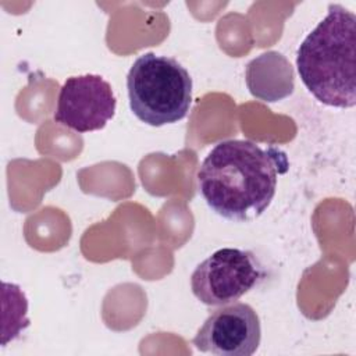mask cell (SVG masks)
<instances>
[{"instance_id":"6da1fadb","label":"cell","mask_w":356,"mask_h":356,"mask_svg":"<svg viewBox=\"0 0 356 356\" xmlns=\"http://www.w3.org/2000/svg\"><path fill=\"white\" fill-rule=\"evenodd\" d=\"M285 152L260 147L248 139L218 142L197 171L199 193L222 218L236 222L256 220L270 206L278 174L288 170Z\"/></svg>"},{"instance_id":"7a4b0ae2","label":"cell","mask_w":356,"mask_h":356,"mask_svg":"<svg viewBox=\"0 0 356 356\" xmlns=\"http://www.w3.org/2000/svg\"><path fill=\"white\" fill-rule=\"evenodd\" d=\"M303 85L323 104H356V15L330 4L324 19L303 39L296 53Z\"/></svg>"},{"instance_id":"3957f363","label":"cell","mask_w":356,"mask_h":356,"mask_svg":"<svg viewBox=\"0 0 356 356\" xmlns=\"http://www.w3.org/2000/svg\"><path fill=\"white\" fill-rule=\"evenodd\" d=\"M192 78L175 58L145 53L127 75L129 107L135 117L152 127L185 118L192 103Z\"/></svg>"},{"instance_id":"277c9868","label":"cell","mask_w":356,"mask_h":356,"mask_svg":"<svg viewBox=\"0 0 356 356\" xmlns=\"http://www.w3.org/2000/svg\"><path fill=\"white\" fill-rule=\"evenodd\" d=\"M266 277L259 259L238 248H222L196 266L191 275V289L207 306L234 303Z\"/></svg>"},{"instance_id":"5b68a950","label":"cell","mask_w":356,"mask_h":356,"mask_svg":"<svg viewBox=\"0 0 356 356\" xmlns=\"http://www.w3.org/2000/svg\"><path fill=\"white\" fill-rule=\"evenodd\" d=\"M261 339V325L254 309L234 302L214 310L197 330L192 343L203 353L252 356Z\"/></svg>"},{"instance_id":"8992f818","label":"cell","mask_w":356,"mask_h":356,"mask_svg":"<svg viewBox=\"0 0 356 356\" xmlns=\"http://www.w3.org/2000/svg\"><path fill=\"white\" fill-rule=\"evenodd\" d=\"M117 100L111 85L100 75L70 76L60 88L54 121L76 132L106 127L114 117Z\"/></svg>"},{"instance_id":"52a82bcc","label":"cell","mask_w":356,"mask_h":356,"mask_svg":"<svg viewBox=\"0 0 356 356\" xmlns=\"http://www.w3.org/2000/svg\"><path fill=\"white\" fill-rule=\"evenodd\" d=\"M246 83L254 97L278 102L293 92L292 65L281 53H263L246 65Z\"/></svg>"}]
</instances>
